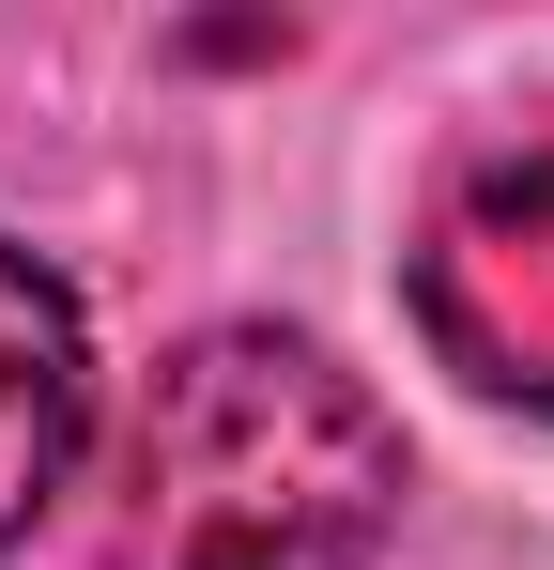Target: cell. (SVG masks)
<instances>
[{
	"label": "cell",
	"instance_id": "cell-1",
	"mask_svg": "<svg viewBox=\"0 0 554 570\" xmlns=\"http://www.w3.org/2000/svg\"><path fill=\"white\" fill-rule=\"evenodd\" d=\"M400 524V432L324 340L200 324L123 448L108 570H369Z\"/></svg>",
	"mask_w": 554,
	"mask_h": 570
},
{
	"label": "cell",
	"instance_id": "cell-2",
	"mask_svg": "<svg viewBox=\"0 0 554 570\" xmlns=\"http://www.w3.org/2000/svg\"><path fill=\"white\" fill-rule=\"evenodd\" d=\"M400 293H416L432 371L554 416V108L447 139V170L416 200V247H400Z\"/></svg>",
	"mask_w": 554,
	"mask_h": 570
},
{
	"label": "cell",
	"instance_id": "cell-3",
	"mask_svg": "<svg viewBox=\"0 0 554 570\" xmlns=\"http://www.w3.org/2000/svg\"><path fill=\"white\" fill-rule=\"evenodd\" d=\"M92 432V340H78V293L47 278L31 247H0V556L47 524V493L78 478Z\"/></svg>",
	"mask_w": 554,
	"mask_h": 570
}]
</instances>
